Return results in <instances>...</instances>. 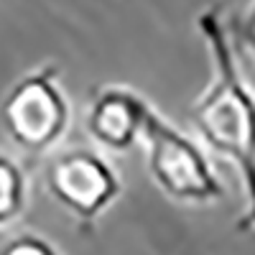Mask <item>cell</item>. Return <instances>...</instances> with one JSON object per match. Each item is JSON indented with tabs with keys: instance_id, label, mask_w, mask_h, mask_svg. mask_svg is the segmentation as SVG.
<instances>
[{
	"instance_id": "6",
	"label": "cell",
	"mask_w": 255,
	"mask_h": 255,
	"mask_svg": "<svg viewBox=\"0 0 255 255\" xmlns=\"http://www.w3.org/2000/svg\"><path fill=\"white\" fill-rule=\"evenodd\" d=\"M28 207V176L13 156L0 151V230L10 227Z\"/></svg>"
},
{
	"instance_id": "8",
	"label": "cell",
	"mask_w": 255,
	"mask_h": 255,
	"mask_svg": "<svg viewBox=\"0 0 255 255\" xmlns=\"http://www.w3.org/2000/svg\"><path fill=\"white\" fill-rule=\"evenodd\" d=\"M230 28V36H235V41H240V44L255 56V0H253V5L250 10L238 18V20H232V26Z\"/></svg>"
},
{
	"instance_id": "7",
	"label": "cell",
	"mask_w": 255,
	"mask_h": 255,
	"mask_svg": "<svg viewBox=\"0 0 255 255\" xmlns=\"http://www.w3.org/2000/svg\"><path fill=\"white\" fill-rule=\"evenodd\" d=\"M0 255H61V250L41 235H15L0 248Z\"/></svg>"
},
{
	"instance_id": "2",
	"label": "cell",
	"mask_w": 255,
	"mask_h": 255,
	"mask_svg": "<svg viewBox=\"0 0 255 255\" xmlns=\"http://www.w3.org/2000/svg\"><path fill=\"white\" fill-rule=\"evenodd\" d=\"M140 140L145 145V166L151 181L168 199L204 207L225 197L222 179L217 176L207 151L153 110V105L143 118Z\"/></svg>"
},
{
	"instance_id": "3",
	"label": "cell",
	"mask_w": 255,
	"mask_h": 255,
	"mask_svg": "<svg viewBox=\"0 0 255 255\" xmlns=\"http://www.w3.org/2000/svg\"><path fill=\"white\" fill-rule=\"evenodd\" d=\"M0 123L26 153H46L64 140L72 125V102L54 64H44L13 84L0 105Z\"/></svg>"
},
{
	"instance_id": "4",
	"label": "cell",
	"mask_w": 255,
	"mask_h": 255,
	"mask_svg": "<svg viewBox=\"0 0 255 255\" xmlns=\"http://www.w3.org/2000/svg\"><path fill=\"white\" fill-rule=\"evenodd\" d=\"M46 189L79 222L82 232H92L123 191L118 168L97 151L72 148L56 153L46 168Z\"/></svg>"
},
{
	"instance_id": "1",
	"label": "cell",
	"mask_w": 255,
	"mask_h": 255,
	"mask_svg": "<svg viewBox=\"0 0 255 255\" xmlns=\"http://www.w3.org/2000/svg\"><path fill=\"white\" fill-rule=\"evenodd\" d=\"M212 77L191 105V123L207 151L225 158L238 171L245 191L240 232H255V95L243 79L230 28L220 8H204L197 18Z\"/></svg>"
},
{
	"instance_id": "5",
	"label": "cell",
	"mask_w": 255,
	"mask_h": 255,
	"mask_svg": "<svg viewBox=\"0 0 255 255\" xmlns=\"http://www.w3.org/2000/svg\"><path fill=\"white\" fill-rule=\"evenodd\" d=\"M148 108L151 102L135 90L125 84H105L90 102L87 130L105 151L123 153L140 140V128Z\"/></svg>"
}]
</instances>
